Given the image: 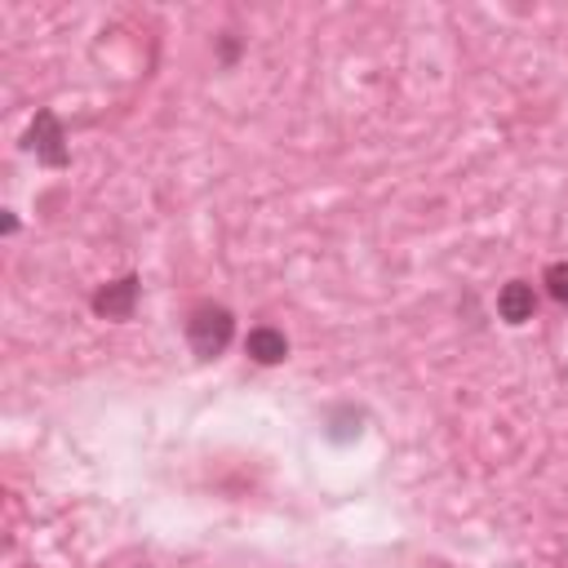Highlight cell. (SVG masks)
<instances>
[{
	"mask_svg": "<svg viewBox=\"0 0 568 568\" xmlns=\"http://www.w3.org/2000/svg\"><path fill=\"white\" fill-rule=\"evenodd\" d=\"M231 337H235V315L226 306L204 302V306H195L186 315V342H191V351L200 359H217L231 346Z\"/></svg>",
	"mask_w": 568,
	"mask_h": 568,
	"instance_id": "cell-1",
	"label": "cell"
},
{
	"mask_svg": "<svg viewBox=\"0 0 568 568\" xmlns=\"http://www.w3.org/2000/svg\"><path fill=\"white\" fill-rule=\"evenodd\" d=\"M27 146L36 151V160L40 164H49V169H62L67 160H71V151H67V133H62V120L53 115V111H36V120H31V129H27Z\"/></svg>",
	"mask_w": 568,
	"mask_h": 568,
	"instance_id": "cell-2",
	"label": "cell"
},
{
	"mask_svg": "<svg viewBox=\"0 0 568 568\" xmlns=\"http://www.w3.org/2000/svg\"><path fill=\"white\" fill-rule=\"evenodd\" d=\"M138 293H142L138 275H120V280H111V284H102V288L93 293V311H98L102 320H129L133 306H138Z\"/></svg>",
	"mask_w": 568,
	"mask_h": 568,
	"instance_id": "cell-3",
	"label": "cell"
},
{
	"mask_svg": "<svg viewBox=\"0 0 568 568\" xmlns=\"http://www.w3.org/2000/svg\"><path fill=\"white\" fill-rule=\"evenodd\" d=\"M532 311H537V293H532L528 280H510V284H501V293H497V315H501L506 324H528Z\"/></svg>",
	"mask_w": 568,
	"mask_h": 568,
	"instance_id": "cell-4",
	"label": "cell"
},
{
	"mask_svg": "<svg viewBox=\"0 0 568 568\" xmlns=\"http://www.w3.org/2000/svg\"><path fill=\"white\" fill-rule=\"evenodd\" d=\"M244 351H248L253 364H280L288 355V337L280 328H271V324H257V328H248Z\"/></svg>",
	"mask_w": 568,
	"mask_h": 568,
	"instance_id": "cell-5",
	"label": "cell"
},
{
	"mask_svg": "<svg viewBox=\"0 0 568 568\" xmlns=\"http://www.w3.org/2000/svg\"><path fill=\"white\" fill-rule=\"evenodd\" d=\"M546 293H550L559 306H568V262H550V266H546Z\"/></svg>",
	"mask_w": 568,
	"mask_h": 568,
	"instance_id": "cell-6",
	"label": "cell"
}]
</instances>
